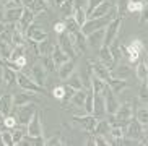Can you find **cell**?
I'll return each instance as SVG.
<instances>
[{
	"instance_id": "cell-1",
	"label": "cell",
	"mask_w": 148,
	"mask_h": 146,
	"mask_svg": "<svg viewBox=\"0 0 148 146\" xmlns=\"http://www.w3.org/2000/svg\"><path fill=\"white\" fill-rule=\"evenodd\" d=\"M16 76H18V85H20L21 89L31 91V93H36V94H44V86H39L34 80H31L26 73L16 72Z\"/></svg>"
},
{
	"instance_id": "cell-2",
	"label": "cell",
	"mask_w": 148,
	"mask_h": 146,
	"mask_svg": "<svg viewBox=\"0 0 148 146\" xmlns=\"http://www.w3.org/2000/svg\"><path fill=\"white\" fill-rule=\"evenodd\" d=\"M122 16L114 18L112 21H109L108 26H106V36H104V46H111V44L116 41L119 34V29H121V25H122Z\"/></svg>"
},
{
	"instance_id": "cell-3",
	"label": "cell",
	"mask_w": 148,
	"mask_h": 146,
	"mask_svg": "<svg viewBox=\"0 0 148 146\" xmlns=\"http://www.w3.org/2000/svg\"><path fill=\"white\" fill-rule=\"evenodd\" d=\"M38 111V106L33 102H28L25 106L16 107V119L21 125H28V122L31 120V117L34 115V112Z\"/></svg>"
},
{
	"instance_id": "cell-4",
	"label": "cell",
	"mask_w": 148,
	"mask_h": 146,
	"mask_svg": "<svg viewBox=\"0 0 148 146\" xmlns=\"http://www.w3.org/2000/svg\"><path fill=\"white\" fill-rule=\"evenodd\" d=\"M103 96H104V102H106V114H109V115L116 114L121 104H119V101L116 99V93L111 89L109 85H106L104 91H103Z\"/></svg>"
},
{
	"instance_id": "cell-5",
	"label": "cell",
	"mask_w": 148,
	"mask_h": 146,
	"mask_svg": "<svg viewBox=\"0 0 148 146\" xmlns=\"http://www.w3.org/2000/svg\"><path fill=\"white\" fill-rule=\"evenodd\" d=\"M26 128H28V135L29 136H42V115H41L39 109L34 112V115L31 117Z\"/></svg>"
},
{
	"instance_id": "cell-6",
	"label": "cell",
	"mask_w": 148,
	"mask_h": 146,
	"mask_svg": "<svg viewBox=\"0 0 148 146\" xmlns=\"http://www.w3.org/2000/svg\"><path fill=\"white\" fill-rule=\"evenodd\" d=\"M88 65L91 67V70H93V75H96V76H99L103 81H106V83H109V80L112 78V75H111V70L106 67L104 63L101 60H93V59H90L88 60Z\"/></svg>"
},
{
	"instance_id": "cell-7",
	"label": "cell",
	"mask_w": 148,
	"mask_h": 146,
	"mask_svg": "<svg viewBox=\"0 0 148 146\" xmlns=\"http://www.w3.org/2000/svg\"><path fill=\"white\" fill-rule=\"evenodd\" d=\"M38 16L34 12L31 8H28V7H25V10H23V15H21V18H20V21H16V23H13L15 25V28L16 29H20L21 33H26V29L29 28L33 23H34V18Z\"/></svg>"
},
{
	"instance_id": "cell-8",
	"label": "cell",
	"mask_w": 148,
	"mask_h": 146,
	"mask_svg": "<svg viewBox=\"0 0 148 146\" xmlns=\"http://www.w3.org/2000/svg\"><path fill=\"white\" fill-rule=\"evenodd\" d=\"M73 122H78L88 133H95L96 125H98V117L93 114H85V115H73Z\"/></svg>"
},
{
	"instance_id": "cell-9",
	"label": "cell",
	"mask_w": 148,
	"mask_h": 146,
	"mask_svg": "<svg viewBox=\"0 0 148 146\" xmlns=\"http://www.w3.org/2000/svg\"><path fill=\"white\" fill-rule=\"evenodd\" d=\"M25 36L28 38V41H34V42H41V41H44V39H47V33L41 28V26H38L36 23H33V25L29 26L26 29V33H25Z\"/></svg>"
},
{
	"instance_id": "cell-10",
	"label": "cell",
	"mask_w": 148,
	"mask_h": 146,
	"mask_svg": "<svg viewBox=\"0 0 148 146\" xmlns=\"http://www.w3.org/2000/svg\"><path fill=\"white\" fill-rule=\"evenodd\" d=\"M104 36H106V28H99V29L93 31L91 34L86 36V42L93 49H101L104 46Z\"/></svg>"
},
{
	"instance_id": "cell-11",
	"label": "cell",
	"mask_w": 148,
	"mask_h": 146,
	"mask_svg": "<svg viewBox=\"0 0 148 146\" xmlns=\"http://www.w3.org/2000/svg\"><path fill=\"white\" fill-rule=\"evenodd\" d=\"M28 76H29L31 80H34L39 86H44L46 85L44 81H46V76H47V70L44 68L42 63H36V65L31 67V72H29Z\"/></svg>"
},
{
	"instance_id": "cell-12",
	"label": "cell",
	"mask_w": 148,
	"mask_h": 146,
	"mask_svg": "<svg viewBox=\"0 0 148 146\" xmlns=\"http://www.w3.org/2000/svg\"><path fill=\"white\" fill-rule=\"evenodd\" d=\"M125 136L134 138V140H138V138H142V136H143V125L140 123L137 119H132V120L129 122V127H127Z\"/></svg>"
},
{
	"instance_id": "cell-13",
	"label": "cell",
	"mask_w": 148,
	"mask_h": 146,
	"mask_svg": "<svg viewBox=\"0 0 148 146\" xmlns=\"http://www.w3.org/2000/svg\"><path fill=\"white\" fill-rule=\"evenodd\" d=\"M99 60L108 67L109 70H112L116 67V59H114L112 52H111V46H103L99 49Z\"/></svg>"
},
{
	"instance_id": "cell-14",
	"label": "cell",
	"mask_w": 148,
	"mask_h": 146,
	"mask_svg": "<svg viewBox=\"0 0 148 146\" xmlns=\"http://www.w3.org/2000/svg\"><path fill=\"white\" fill-rule=\"evenodd\" d=\"M114 115H116V119H117L119 122H127V120H130V119H134V109H132V104L130 102L121 104L119 109H117V112H116Z\"/></svg>"
},
{
	"instance_id": "cell-15",
	"label": "cell",
	"mask_w": 148,
	"mask_h": 146,
	"mask_svg": "<svg viewBox=\"0 0 148 146\" xmlns=\"http://www.w3.org/2000/svg\"><path fill=\"white\" fill-rule=\"evenodd\" d=\"M59 46L62 47V50L65 52L69 57H72V59H75V55L78 54V50L75 49V46L72 44V41H70L69 38V33H64V34H60V41H59Z\"/></svg>"
},
{
	"instance_id": "cell-16",
	"label": "cell",
	"mask_w": 148,
	"mask_h": 146,
	"mask_svg": "<svg viewBox=\"0 0 148 146\" xmlns=\"http://www.w3.org/2000/svg\"><path fill=\"white\" fill-rule=\"evenodd\" d=\"M51 57L54 59V62H56L57 68L60 67V65H64L67 60H70V57L67 55L65 52L62 50V47L59 46V44H52V50H51Z\"/></svg>"
},
{
	"instance_id": "cell-17",
	"label": "cell",
	"mask_w": 148,
	"mask_h": 146,
	"mask_svg": "<svg viewBox=\"0 0 148 146\" xmlns=\"http://www.w3.org/2000/svg\"><path fill=\"white\" fill-rule=\"evenodd\" d=\"M106 114V102L103 93H95V106H93V115L95 117H103Z\"/></svg>"
},
{
	"instance_id": "cell-18",
	"label": "cell",
	"mask_w": 148,
	"mask_h": 146,
	"mask_svg": "<svg viewBox=\"0 0 148 146\" xmlns=\"http://www.w3.org/2000/svg\"><path fill=\"white\" fill-rule=\"evenodd\" d=\"M36 93H31V91H25V93H18L13 94V106L15 107H20V106H25L28 102H33Z\"/></svg>"
},
{
	"instance_id": "cell-19",
	"label": "cell",
	"mask_w": 148,
	"mask_h": 146,
	"mask_svg": "<svg viewBox=\"0 0 148 146\" xmlns=\"http://www.w3.org/2000/svg\"><path fill=\"white\" fill-rule=\"evenodd\" d=\"M13 94H2L0 98V114L2 115H8L13 111Z\"/></svg>"
},
{
	"instance_id": "cell-20",
	"label": "cell",
	"mask_w": 148,
	"mask_h": 146,
	"mask_svg": "<svg viewBox=\"0 0 148 146\" xmlns=\"http://www.w3.org/2000/svg\"><path fill=\"white\" fill-rule=\"evenodd\" d=\"M2 75H3V81H7L8 86L18 85V76H16V70H13L8 65H2Z\"/></svg>"
},
{
	"instance_id": "cell-21",
	"label": "cell",
	"mask_w": 148,
	"mask_h": 146,
	"mask_svg": "<svg viewBox=\"0 0 148 146\" xmlns=\"http://www.w3.org/2000/svg\"><path fill=\"white\" fill-rule=\"evenodd\" d=\"M73 70H75V62L73 60H67L64 65H60V67L57 68V72H59V78L67 81V80L70 78V75L73 73Z\"/></svg>"
},
{
	"instance_id": "cell-22",
	"label": "cell",
	"mask_w": 148,
	"mask_h": 146,
	"mask_svg": "<svg viewBox=\"0 0 148 146\" xmlns=\"http://www.w3.org/2000/svg\"><path fill=\"white\" fill-rule=\"evenodd\" d=\"M23 10H25V7H20V8H7L5 10V23L20 21V18L23 15Z\"/></svg>"
},
{
	"instance_id": "cell-23",
	"label": "cell",
	"mask_w": 148,
	"mask_h": 146,
	"mask_svg": "<svg viewBox=\"0 0 148 146\" xmlns=\"http://www.w3.org/2000/svg\"><path fill=\"white\" fill-rule=\"evenodd\" d=\"M13 44L10 42V41H0V57H2V60L7 62L10 60V57H12V52H13Z\"/></svg>"
},
{
	"instance_id": "cell-24",
	"label": "cell",
	"mask_w": 148,
	"mask_h": 146,
	"mask_svg": "<svg viewBox=\"0 0 148 146\" xmlns=\"http://www.w3.org/2000/svg\"><path fill=\"white\" fill-rule=\"evenodd\" d=\"M109 8H111V7H109L108 0H103V2H101V3L98 5V7H96L95 10H93V12L90 13V15H88V20H93V18H101V16H104L106 13L109 12Z\"/></svg>"
},
{
	"instance_id": "cell-25",
	"label": "cell",
	"mask_w": 148,
	"mask_h": 146,
	"mask_svg": "<svg viewBox=\"0 0 148 146\" xmlns=\"http://www.w3.org/2000/svg\"><path fill=\"white\" fill-rule=\"evenodd\" d=\"M28 133V128L26 125H16L15 128H12V136H13V145H20L21 140L25 138V135Z\"/></svg>"
},
{
	"instance_id": "cell-26",
	"label": "cell",
	"mask_w": 148,
	"mask_h": 146,
	"mask_svg": "<svg viewBox=\"0 0 148 146\" xmlns=\"http://www.w3.org/2000/svg\"><path fill=\"white\" fill-rule=\"evenodd\" d=\"M86 94H88L86 88H85V89H78V91H75V93H73V96L70 98V101H72V104H73V106H77V107H83V106H85Z\"/></svg>"
},
{
	"instance_id": "cell-27",
	"label": "cell",
	"mask_w": 148,
	"mask_h": 146,
	"mask_svg": "<svg viewBox=\"0 0 148 146\" xmlns=\"http://www.w3.org/2000/svg\"><path fill=\"white\" fill-rule=\"evenodd\" d=\"M108 85L111 86V89H112L116 94H119L121 91H124L125 88H129V86H130V83L124 81V80H121V78H111Z\"/></svg>"
},
{
	"instance_id": "cell-28",
	"label": "cell",
	"mask_w": 148,
	"mask_h": 146,
	"mask_svg": "<svg viewBox=\"0 0 148 146\" xmlns=\"http://www.w3.org/2000/svg\"><path fill=\"white\" fill-rule=\"evenodd\" d=\"M77 21V25L82 28L85 25V21L88 20V15H86V8L85 7H75V12H73V16H72Z\"/></svg>"
},
{
	"instance_id": "cell-29",
	"label": "cell",
	"mask_w": 148,
	"mask_h": 146,
	"mask_svg": "<svg viewBox=\"0 0 148 146\" xmlns=\"http://www.w3.org/2000/svg\"><path fill=\"white\" fill-rule=\"evenodd\" d=\"M135 75H137V78H138L140 81H147V80H148V65L145 63V60H142V59L137 62Z\"/></svg>"
},
{
	"instance_id": "cell-30",
	"label": "cell",
	"mask_w": 148,
	"mask_h": 146,
	"mask_svg": "<svg viewBox=\"0 0 148 146\" xmlns=\"http://www.w3.org/2000/svg\"><path fill=\"white\" fill-rule=\"evenodd\" d=\"M67 86H70V88H72V89H75V91L85 89V88H86V86L83 85L82 78H80L78 75H75V73H72V75H70V78L67 80Z\"/></svg>"
},
{
	"instance_id": "cell-31",
	"label": "cell",
	"mask_w": 148,
	"mask_h": 146,
	"mask_svg": "<svg viewBox=\"0 0 148 146\" xmlns=\"http://www.w3.org/2000/svg\"><path fill=\"white\" fill-rule=\"evenodd\" d=\"M60 12L64 15V18H72L73 16V12H75V0H65L64 5L60 7Z\"/></svg>"
},
{
	"instance_id": "cell-32",
	"label": "cell",
	"mask_w": 148,
	"mask_h": 146,
	"mask_svg": "<svg viewBox=\"0 0 148 146\" xmlns=\"http://www.w3.org/2000/svg\"><path fill=\"white\" fill-rule=\"evenodd\" d=\"M31 10L39 15V13H44V12H49V2L47 0H34L33 5H31Z\"/></svg>"
},
{
	"instance_id": "cell-33",
	"label": "cell",
	"mask_w": 148,
	"mask_h": 146,
	"mask_svg": "<svg viewBox=\"0 0 148 146\" xmlns=\"http://www.w3.org/2000/svg\"><path fill=\"white\" fill-rule=\"evenodd\" d=\"M111 75H112V78H121V80H124V78H127L130 75V68L127 65H117L116 70L111 72Z\"/></svg>"
},
{
	"instance_id": "cell-34",
	"label": "cell",
	"mask_w": 148,
	"mask_h": 146,
	"mask_svg": "<svg viewBox=\"0 0 148 146\" xmlns=\"http://www.w3.org/2000/svg\"><path fill=\"white\" fill-rule=\"evenodd\" d=\"M106 85L108 83L103 81L99 76H96V75H91V89L95 91V93H103L106 88Z\"/></svg>"
},
{
	"instance_id": "cell-35",
	"label": "cell",
	"mask_w": 148,
	"mask_h": 146,
	"mask_svg": "<svg viewBox=\"0 0 148 146\" xmlns=\"http://www.w3.org/2000/svg\"><path fill=\"white\" fill-rule=\"evenodd\" d=\"M12 44L13 46H25V33L16 29L13 25V31H12Z\"/></svg>"
},
{
	"instance_id": "cell-36",
	"label": "cell",
	"mask_w": 148,
	"mask_h": 146,
	"mask_svg": "<svg viewBox=\"0 0 148 146\" xmlns=\"http://www.w3.org/2000/svg\"><path fill=\"white\" fill-rule=\"evenodd\" d=\"M145 8V2H127V12L130 13H142V10Z\"/></svg>"
},
{
	"instance_id": "cell-37",
	"label": "cell",
	"mask_w": 148,
	"mask_h": 146,
	"mask_svg": "<svg viewBox=\"0 0 148 146\" xmlns=\"http://www.w3.org/2000/svg\"><path fill=\"white\" fill-rule=\"evenodd\" d=\"M42 65H44V68L47 70V73H52L57 70V65L56 62H54V59L51 55H44L42 57Z\"/></svg>"
},
{
	"instance_id": "cell-38",
	"label": "cell",
	"mask_w": 148,
	"mask_h": 146,
	"mask_svg": "<svg viewBox=\"0 0 148 146\" xmlns=\"http://www.w3.org/2000/svg\"><path fill=\"white\" fill-rule=\"evenodd\" d=\"M52 96L57 99V101L67 99V88L65 86H56V88L52 89Z\"/></svg>"
},
{
	"instance_id": "cell-39",
	"label": "cell",
	"mask_w": 148,
	"mask_h": 146,
	"mask_svg": "<svg viewBox=\"0 0 148 146\" xmlns=\"http://www.w3.org/2000/svg\"><path fill=\"white\" fill-rule=\"evenodd\" d=\"M138 98H140V101L148 102V83H147V81H142V85H140Z\"/></svg>"
},
{
	"instance_id": "cell-40",
	"label": "cell",
	"mask_w": 148,
	"mask_h": 146,
	"mask_svg": "<svg viewBox=\"0 0 148 146\" xmlns=\"http://www.w3.org/2000/svg\"><path fill=\"white\" fill-rule=\"evenodd\" d=\"M135 119H137L142 125H148V109H138Z\"/></svg>"
},
{
	"instance_id": "cell-41",
	"label": "cell",
	"mask_w": 148,
	"mask_h": 146,
	"mask_svg": "<svg viewBox=\"0 0 148 146\" xmlns=\"http://www.w3.org/2000/svg\"><path fill=\"white\" fill-rule=\"evenodd\" d=\"M3 123H5V127H7L8 130H12V128H15V127L18 125V119L15 115H10V114H8V115H5Z\"/></svg>"
},
{
	"instance_id": "cell-42",
	"label": "cell",
	"mask_w": 148,
	"mask_h": 146,
	"mask_svg": "<svg viewBox=\"0 0 148 146\" xmlns=\"http://www.w3.org/2000/svg\"><path fill=\"white\" fill-rule=\"evenodd\" d=\"M2 145H8V146L13 145V136H12V132L8 128L2 132Z\"/></svg>"
},
{
	"instance_id": "cell-43",
	"label": "cell",
	"mask_w": 148,
	"mask_h": 146,
	"mask_svg": "<svg viewBox=\"0 0 148 146\" xmlns=\"http://www.w3.org/2000/svg\"><path fill=\"white\" fill-rule=\"evenodd\" d=\"M65 23H67V31L69 33H77V31H80V26L77 25V21H75L73 18H67Z\"/></svg>"
},
{
	"instance_id": "cell-44",
	"label": "cell",
	"mask_w": 148,
	"mask_h": 146,
	"mask_svg": "<svg viewBox=\"0 0 148 146\" xmlns=\"http://www.w3.org/2000/svg\"><path fill=\"white\" fill-rule=\"evenodd\" d=\"M54 31H56L59 36L64 34V33L67 31V23L65 21H57L56 25H54Z\"/></svg>"
},
{
	"instance_id": "cell-45",
	"label": "cell",
	"mask_w": 148,
	"mask_h": 146,
	"mask_svg": "<svg viewBox=\"0 0 148 146\" xmlns=\"http://www.w3.org/2000/svg\"><path fill=\"white\" fill-rule=\"evenodd\" d=\"M101 2H103V0H88V2H86V15H90V13L98 7Z\"/></svg>"
},
{
	"instance_id": "cell-46",
	"label": "cell",
	"mask_w": 148,
	"mask_h": 146,
	"mask_svg": "<svg viewBox=\"0 0 148 146\" xmlns=\"http://www.w3.org/2000/svg\"><path fill=\"white\" fill-rule=\"evenodd\" d=\"M127 2L129 0H117V15L119 16H124V10H127Z\"/></svg>"
},
{
	"instance_id": "cell-47",
	"label": "cell",
	"mask_w": 148,
	"mask_h": 146,
	"mask_svg": "<svg viewBox=\"0 0 148 146\" xmlns=\"http://www.w3.org/2000/svg\"><path fill=\"white\" fill-rule=\"evenodd\" d=\"M15 65H16V68L18 70H21V68H25V67H26V57L25 55H21V57H18L16 60L13 62Z\"/></svg>"
},
{
	"instance_id": "cell-48",
	"label": "cell",
	"mask_w": 148,
	"mask_h": 146,
	"mask_svg": "<svg viewBox=\"0 0 148 146\" xmlns=\"http://www.w3.org/2000/svg\"><path fill=\"white\" fill-rule=\"evenodd\" d=\"M140 23H148V5H145V8L142 10V16H140Z\"/></svg>"
},
{
	"instance_id": "cell-49",
	"label": "cell",
	"mask_w": 148,
	"mask_h": 146,
	"mask_svg": "<svg viewBox=\"0 0 148 146\" xmlns=\"http://www.w3.org/2000/svg\"><path fill=\"white\" fill-rule=\"evenodd\" d=\"M3 119H5V115H2V114H0V132L7 130V127H5V123H3Z\"/></svg>"
},
{
	"instance_id": "cell-50",
	"label": "cell",
	"mask_w": 148,
	"mask_h": 146,
	"mask_svg": "<svg viewBox=\"0 0 148 146\" xmlns=\"http://www.w3.org/2000/svg\"><path fill=\"white\" fill-rule=\"evenodd\" d=\"M5 31H7V23L0 21V34H5Z\"/></svg>"
},
{
	"instance_id": "cell-51",
	"label": "cell",
	"mask_w": 148,
	"mask_h": 146,
	"mask_svg": "<svg viewBox=\"0 0 148 146\" xmlns=\"http://www.w3.org/2000/svg\"><path fill=\"white\" fill-rule=\"evenodd\" d=\"M64 2H65V0H54V5H56V7H59V8H60L62 5H64Z\"/></svg>"
},
{
	"instance_id": "cell-52",
	"label": "cell",
	"mask_w": 148,
	"mask_h": 146,
	"mask_svg": "<svg viewBox=\"0 0 148 146\" xmlns=\"http://www.w3.org/2000/svg\"><path fill=\"white\" fill-rule=\"evenodd\" d=\"M143 138L147 140V143H148V128H143Z\"/></svg>"
},
{
	"instance_id": "cell-53",
	"label": "cell",
	"mask_w": 148,
	"mask_h": 146,
	"mask_svg": "<svg viewBox=\"0 0 148 146\" xmlns=\"http://www.w3.org/2000/svg\"><path fill=\"white\" fill-rule=\"evenodd\" d=\"M2 83H3V75H2V72H0V86H2Z\"/></svg>"
},
{
	"instance_id": "cell-54",
	"label": "cell",
	"mask_w": 148,
	"mask_h": 146,
	"mask_svg": "<svg viewBox=\"0 0 148 146\" xmlns=\"http://www.w3.org/2000/svg\"><path fill=\"white\" fill-rule=\"evenodd\" d=\"M3 63H5V62L2 60V57H0V65H3Z\"/></svg>"
},
{
	"instance_id": "cell-55",
	"label": "cell",
	"mask_w": 148,
	"mask_h": 146,
	"mask_svg": "<svg viewBox=\"0 0 148 146\" xmlns=\"http://www.w3.org/2000/svg\"><path fill=\"white\" fill-rule=\"evenodd\" d=\"M132 2H145V0H132Z\"/></svg>"
},
{
	"instance_id": "cell-56",
	"label": "cell",
	"mask_w": 148,
	"mask_h": 146,
	"mask_svg": "<svg viewBox=\"0 0 148 146\" xmlns=\"http://www.w3.org/2000/svg\"><path fill=\"white\" fill-rule=\"evenodd\" d=\"M0 98H2V94H0Z\"/></svg>"
},
{
	"instance_id": "cell-57",
	"label": "cell",
	"mask_w": 148,
	"mask_h": 146,
	"mask_svg": "<svg viewBox=\"0 0 148 146\" xmlns=\"http://www.w3.org/2000/svg\"><path fill=\"white\" fill-rule=\"evenodd\" d=\"M147 3H148V0H147Z\"/></svg>"
},
{
	"instance_id": "cell-58",
	"label": "cell",
	"mask_w": 148,
	"mask_h": 146,
	"mask_svg": "<svg viewBox=\"0 0 148 146\" xmlns=\"http://www.w3.org/2000/svg\"><path fill=\"white\" fill-rule=\"evenodd\" d=\"M147 83H148V80H147Z\"/></svg>"
}]
</instances>
